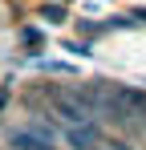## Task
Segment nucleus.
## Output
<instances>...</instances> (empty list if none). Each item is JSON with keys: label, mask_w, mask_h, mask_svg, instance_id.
Here are the masks:
<instances>
[{"label": "nucleus", "mask_w": 146, "mask_h": 150, "mask_svg": "<svg viewBox=\"0 0 146 150\" xmlns=\"http://www.w3.org/2000/svg\"><path fill=\"white\" fill-rule=\"evenodd\" d=\"M110 110H114V118H134V114H146V93L138 89H114L110 93Z\"/></svg>", "instance_id": "f257e3e1"}, {"label": "nucleus", "mask_w": 146, "mask_h": 150, "mask_svg": "<svg viewBox=\"0 0 146 150\" xmlns=\"http://www.w3.org/2000/svg\"><path fill=\"white\" fill-rule=\"evenodd\" d=\"M8 150H53V138L41 134L37 126H28V130H12V134H8Z\"/></svg>", "instance_id": "f03ea898"}, {"label": "nucleus", "mask_w": 146, "mask_h": 150, "mask_svg": "<svg viewBox=\"0 0 146 150\" xmlns=\"http://www.w3.org/2000/svg\"><path fill=\"white\" fill-rule=\"evenodd\" d=\"M53 105H57V114H61V118H69L73 126H85V122H89V114H85V105H81V101L73 98V93H61V98L53 101Z\"/></svg>", "instance_id": "7ed1b4c3"}, {"label": "nucleus", "mask_w": 146, "mask_h": 150, "mask_svg": "<svg viewBox=\"0 0 146 150\" xmlns=\"http://www.w3.org/2000/svg\"><path fill=\"white\" fill-rule=\"evenodd\" d=\"M69 142L77 150H97V146H101V134H97L94 122H85V126H73V130H69Z\"/></svg>", "instance_id": "20e7f679"}, {"label": "nucleus", "mask_w": 146, "mask_h": 150, "mask_svg": "<svg viewBox=\"0 0 146 150\" xmlns=\"http://www.w3.org/2000/svg\"><path fill=\"white\" fill-rule=\"evenodd\" d=\"M45 21L49 25H61V21H65V8H61V4H45Z\"/></svg>", "instance_id": "39448f33"}]
</instances>
